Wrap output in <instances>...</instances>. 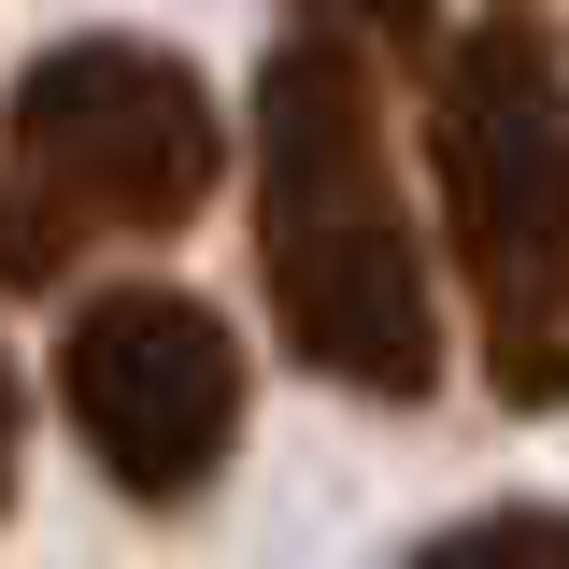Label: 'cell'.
I'll list each match as a JSON object with an SVG mask.
<instances>
[{
    "instance_id": "1",
    "label": "cell",
    "mask_w": 569,
    "mask_h": 569,
    "mask_svg": "<svg viewBox=\"0 0 569 569\" xmlns=\"http://www.w3.org/2000/svg\"><path fill=\"white\" fill-rule=\"evenodd\" d=\"M257 284L299 370L356 399H427L441 385V313L385 157V86L342 29H299L257 71Z\"/></svg>"
},
{
    "instance_id": "2",
    "label": "cell",
    "mask_w": 569,
    "mask_h": 569,
    "mask_svg": "<svg viewBox=\"0 0 569 569\" xmlns=\"http://www.w3.org/2000/svg\"><path fill=\"white\" fill-rule=\"evenodd\" d=\"M441 228L485 299V385L512 413H569V43L556 14L498 0L441 43L427 86Z\"/></svg>"
},
{
    "instance_id": "3",
    "label": "cell",
    "mask_w": 569,
    "mask_h": 569,
    "mask_svg": "<svg viewBox=\"0 0 569 569\" xmlns=\"http://www.w3.org/2000/svg\"><path fill=\"white\" fill-rule=\"evenodd\" d=\"M14 171H0V284H58L86 242H171L228 171L200 71L142 29H86L14 71Z\"/></svg>"
},
{
    "instance_id": "4",
    "label": "cell",
    "mask_w": 569,
    "mask_h": 569,
    "mask_svg": "<svg viewBox=\"0 0 569 569\" xmlns=\"http://www.w3.org/2000/svg\"><path fill=\"white\" fill-rule=\"evenodd\" d=\"M58 413L114 470V498L186 512L228 470V441H242V342L186 284H100L58 328Z\"/></svg>"
},
{
    "instance_id": "5",
    "label": "cell",
    "mask_w": 569,
    "mask_h": 569,
    "mask_svg": "<svg viewBox=\"0 0 569 569\" xmlns=\"http://www.w3.org/2000/svg\"><path fill=\"white\" fill-rule=\"evenodd\" d=\"M399 569H569V512L556 498H512V512H470V527L413 541Z\"/></svg>"
},
{
    "instance_id": "6",
    "label": "cell",
    "mask_w": 569,
    "mask_h": 569,
    "mask_svg": "<svg viewBox=\"0 0 569 569\" xmlns=\"http://www.w3.org/2000/svg\"><path fill=\"white\" fill-rule=\"evenodd\" d=\"M299 14H328V29H413L427 0H299Z\"/></svg>"
},
{
    "instance_id": "7",
    "label": "cell",
    "mask_w": 569,
    "mask_h": 569,
    "mask_svg": "<svg viewBox=\"0 0 569 569\" xmlns=\"http://www.w3.org/2000/svg\"><path fill=\"white\" fill-rule=\"evenodd\" d=\"M14 427L29 413H14V356H0V498H14Z\"/></svg>"
}]
</instances>
